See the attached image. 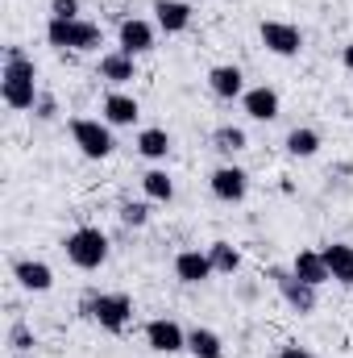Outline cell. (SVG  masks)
<instances>
[{
    "mask_svg": "<svg viewBox=\"0 0 353 358\" xmlns=\"http://www.w3.org/2000/svg\"><path fill=\"white\" fill-rule=\"evenodd\" d=\"M0 96L13 113H29L38 104V67L25 55V46H8L4 50V67H0Z\"/></svg>",
    "mask_w": 353,
    "mask_h": 358,
    "instance_id": "cell-1",
    "label": "cell"
},
{
    "mask_svg": "<svg viewBox=\"0 0 353 358\" xmlns=\"http://www.w3.org/2000/svg\"><path fill=\"white\" fill-rule=\"evenodd\" d=\"M63 255L67 263L80 271H100L108 263V234L100 225H80L63 238Z\"/></svg>",
    "mask_w": 353,
    "mask_h": 358,
    "instance_id": "cell-2",
    "label": "cell"
},
{
    "mask_svg": "<svg viewBox=\"0 0 353 358\" xmlns=\"http://www.w3.org/2000/svg\"><path fill=\"white\" fill-rule=\"evenodd\" d=\"M84 317H91L104 334H125L133 321V300L125 292H96L84 300Z\"/></svg>",
    "mask_w": 353,
    "mask_h": 358,
    "instance_id": "cell-3",
    "label": "cell"
},
{
    "mask_svg": "<svg viewBox=\"0 0 353 358\" xmlns=\"http://www.w3.org/2000/svg\"><path fill=\"white\" fill-rule=\"evenodd\" d=\"M46 42L54 50H100L104 46V34H100L96 21H84V17H75V21L50 17L46 21Z\"/></svg>",
    "mask_w": 353,
    "mask_h": 358,
    "instance_id": "cell-4",
    "label": "cell"
},
{
    "mask_svg": "<svg viewBox=\"0 0 353 358\" xmlns=\"http://www.w3.org/2000/svg\"><path fill=\"white\" fill-rule=\"evenodd\" d=\"M71 138H75L80 155L91 159V163H104V159L117 150L112 125H108V121H96V117H75V121H71Z\"/></svg>",
    "mask_w": 353,
    "mask_h": 358,
    "instance_id": "cell-5",
    "label": "cell"
},
{
    "mask_svg": "<svg viewBox=\"0 0 353 358\" xmlns=\"http://www.w3.org/2000/svg\"><path fill=\"white\" fill-rule=\"evenodd\" d=\"M270 279H274V287H278V296L291 304V313H299V317H308V313H316V287L312 283H303L295 271H283V267H270Z\"/></svg>",
    "mask_w": 353,
    "mask_h": 358,
    "instance_id": "cell-6",
    "label": "cell"
},
{
    "mask_svg": "<svg viewBox=\"0 0 353 358\" xmlns=\"http://www.w3.org/2000/svg\"><path fill=\"white\" fill-rule=\"evenodd\" d=\"M258 38H262L266 50L278 55V59H295V55L303 50V34H299V25H291V21H262V25H258Z\"/></svg>",
    "mask_w": 353,
    "mask_h": 358,
    "instance_id": "cell-7",
    "label": "cell"
},
{
    "mask_svg": "<svg viewBox=\"0 0 353 358\" xmlns=\"http://www.w3.org/2000/svg\"><path fill=\"white\" fill-rule=\"evenodd\" d=\"M146 346L158 355H179V350H187V329L171 317H154V321H146Z\"/></svg>",
    "mask_w": 353,
    "mask_h": 358,
    "instance_id": "cell-8",
    "label": "cell"
},
{
    "mask_svg": "<svg viewBox=\"0 0 353 358\" xmlns=\"http://www.w3.org/2000/svg\"><path fill=\"white\" fill-rule=\"evenodd\" d=\"M208 187H212L216 200H225V204H241V200L250 196V176H246L241 167L225 163V167H216V171L208 176Z\"/></svg>",
    "mask_w": 353,
    "mask_h": 358,
    "instance_id": "cell-9",
    "label": "cell"
},
{
    "mask_svg": "<svg viewBox=\"0 0 353 358\" xmlns=\"http://www.w3.org/2000/svg\"><path fill=\"white\" fill-rule=\"evenodd\" d=\"M117 50H125V55H150L154 50V25L150 21H142V17H125L121 21V29H117Z\"/></svg>",
    "mask_w": 353,
    "mask_h": 358,
    "instance_id": "cell-10",
    "label": "cell"
},
{
    "mask_svg": "<svg viewBox=\"0 0 353 358\" xmlns=\"http://www.w3.org/2000/svg\"><path fill=\"white\" fill-rule=\"evenodd\" d=\"M208 92L220 96V100H241V96H246V76H241V67H233V63L212 67V71H208Z\"/></svg>",
    "mask_w": 353,
    "mask_h": 358,
    "instance_id": "cell-11",
    "label": "cell"
},
{
    "mask_svg": "<svg viewBox=\"0 0 353 358\" xmlns=\"http://www.w3.org/2000/svg\"><path fill=\"white\" fill-rule=\"evenodd\" d=\"M100 117H104L112 129H125V125H133V121L142 117V108H137L133 96H125V92H108L104 104H100Z\"/></svg>",
    "mask_w": 353,
    "mask_h": 358,
    "instance_id": "cell-12",
    "label": "cell"
},
{
    "mask_svg": "<svg viewBox=\"0 0 353 358\" xmlns=\"http://www.w3.org/2000/svg\"><path fill=\"white\" fill-rule=\"evenodd\" d=\"M96 76H100L104 84H129V80L137 76V63H133V55H125V50H108V55H100Z\"/></svg>",
    "mask_w": 353,
    "mask_h": 358,
    "instance_id": "cell-13",
    "label": "cell"
},
{
    "mask_svg": "<svg viewBox=\"0 0 353 358\" xmlns=\"http://www.w3.org/2000/svg\"><path fill=\"white\" fill-rule=\"evenodd\" d=\"M175 275L183 279V283H204V279H212L216 271H212L208 250H179L175 255Z\"/></svg>",
    "mask_w": 353,
    "mask_h": 358,
    "instance_id": "cell-14",
    "label": "cell"
},
{
    "mask_svg": "<svg viewBox=\"0 0 353 358\" xmlns=\"http://www.w3.org/2000/svg\"><path fill=\"white\" fill-rule=\"evenodd\" d=\"M154 21L163 34H183L191 25V4L187 0H154Z\"/></svg>",
    "mask_w": 353,
    "mask_h": 358,
    "instance_id": "cell-15",
    "label": "cell"
},
{
    "mask_svg": "<svg viewBox=\"0 0 353 358\" xmlns=\"http://www.w3.org/2000/svg\"><path fill=\"white\" fill-rule=\"evenodd\" d=\"M13 279H17L25 292H50V287H54V271L46 267V263H38V259L13 263Z\"/></svg>",
    "mask_w": 353,
    "mask_h": 358,
    "instance_id": "cell-16",
    "label": "cell"
},
{
    "mask_svg": "<svg viewBox=\"0 0 353 358\" xmlns=\"http://www.w3.org/2000/svg\"><path fill=\"white\" fill-rule=\"evenodd\" d=\"M241 108L254 117V121H274L278 117V108H283V100H278V92L274 88H246V96H241Z\"/></svg>",
    "mask_w": 353,
    "mask_h": 358,
    "instance_id": "cell-17",
    "label": "cell"
},
{
    "mask_svg": "<svg viewBox=\"0 0 353 358\" xmlns=\"http://www.w3.org/2000/svg\"><path fill=\"white\" fill-rule=\"evenodd\" d=\"M291 271L303 279V283H312V287H324L333 275H329V263H324V255L320 250H299L295 259H291Z\"/></svg>",
    "mask_w": 353,
    "mask_h": 358,
    "instance_id": "cell-18",
    "label": "cell"
},
{
    "mask_svg": "<svg viewBox=\"0 0 353 358\" xmlns=\"http://www.w3.org/2000/svg\"><path fill=\"white\" fill-rule=\"evenodd\" d=\"M320 255H324V263H329V275H333L341 287H353V246L350 242H329Z\"/></svg>",
    "mask_w": 353,
    "mask_h": 358,
    "instance_id": "cell-19",
    "label": "cell"
},
{
    "mask_svg": "<svg viewBox=\"0 0 353 358\" xmlns=\"http://www.w3.org/2000/svg\"><path fill=\"white\" fill-rule=\"evenodd\" d=\"M133 146H137V155H142V159L163 163V159L171 155V134H167V129H158V125H150V129H142V134H137V142H133Z\"/></svg>",
    "mask_w": 353,
    "mask_h": 358,
    "instance_id": "cell-20",
    "label": "cell"
},
{
    "mask_svg": "<svg viewBox=\"0 0 353 358\" xmlns=\"http://www.w3.org/2000/svg\"><path fill=\"white\" fill-rule=\"evenodd\" d=\"M187 350H191L195 358H225V342H220L216 329L195 325V329H187Z\"/></svg>",
    "mask_w": 353,
    "mask_h": 358,
    "instance_id": "cell-21",
    "label": "cell"
},
{
    "mask_svg": "<svg viewBox=\"0 0 353 358\" xmlns=\"http://www.w3.org/2000/svg\"><path fill=\"white\" fill-rule=\"evenodd\" d=\"M212 146H216L220 155H229V159H233V155H241V150L250 146V138H246V129H241V125H216V129H212Z\"/></svg>",
    "mask_w": 353,
    "mask_h": 358,
    "instance_id": "cell-22",
    "label": "cell"
},
{
    "mask_svg": "<svg viewBox=\"0 0 353 358\" xmlns=\"http://www.w3.org/2000/svg\"><path fill=\"white\" fill-rule=\"evenodd\" d=\"M283 146H287V155H291V159H312V155L320 150V134L303 125V129H291Z\"/></svg>",
    "mask_w": 353,
    "mask_h": 358,
    "instance_id": "cell-23",
    "label": "cell"
},
{
    "mask_svg": "<svg viewBox=\"0 0 353 358\" xmlns=\"http://www.w3.org/2000/svg\"><path fill=\"white\" fill-rule=\"evenodd\" d=\"M142 192H146L150 200H158V204H171V200H175V183H171V176H167L163 167H154V171L142 176Z\"/></svg>",
    "mask_w": 353,
    "mask_h": 358,
    "instance_id": "cell-24",
    "label": "cell"
},
{
    "mask_svg": "<svg viewBox=\"0 0 353 358\" xmlns=\"http://www.w3.org/2000/svg\"><path fill=\"white\" fill-rule=\"evenodd\" d=\"M208 259H212V271L216 275H233V271L241 267V250L233 242H212L208 246Z\"/></svg>",
    "mask_w": 353,
    "mask_h": 358,
    "instance_id": "cell-25",
    "label": "cell"
},
{
    "mask_svg": "<svg viewBox=\"0 0 353 358\" xmlns=\"http://www.w3.org/2000/svg\"><path fill=\"white\" fill-rule=\"evenodd\" d=\"M4 342H8V350H21V355L38 346V338H33V329H29L25 321H13V325H8V338H4Z\"/></svg>",
    "mask_w": 353,
    "mask_h": 358,
    "instance_id": "cell-26",
    "label": "cell"
},
{
    "mask_svg": "<svg viewBox=\"0 0 353 358\" xmlns=\"http://www.w3.org/2000/svg\"><path fill=\"white\" fill-rule=\"evenodd\" d=\"M117 217H121V225H129V229H142V225L150 221V204H133V200H125V204L117 208Z\"/></svg>",
    "mask_w": 353,
    "mask_h": 358,
    "instance_id": "cell-27",
    "label": "cell"
},
{
    "mask_svg": "<svg viewBox=\"0 0 353 358\" xmlns=\"http://www.w3.org/2000/svg\"><path fill=\"white\" fill-rule=\"evenodd\" d=\"M50 17L75 21V17H80V0H50Z\"/></svg>",
    "mask_w": 353,
    "mask_h": 358,
    "instance_id": "cell-28",
    "label": "cell"
},
{
    "mask_svg": "<svg viewBox=\"0 0 353 358\" xmlns=\"http://www.w3.org/2000/svg\"><path fill=\"white\" fill-rule=\"evenodd\" d=\"M33 113H38V121H54V117H59V104H54V96H38Z\"/></svg>",
    "mask_w": 353,
    "mask_h": 358,
    "instance_id": "cell-29",
    "label": "cell"
},
{
    "mask_svg": "<svg viewBox=\"0 0 353 358\" xmlns=\"http://www.w3.org/2000/svg\"><path fill=\"white\" fill-rule=\"evenodd\" d=\"M278 358H316V355H312V350H303V346H295V342H291V346H283V350H278Z\"/></svg>",
    "mask_w": 353,
    "mask_h": 358,
    "instance_id": "cell-30",
    "label": "cell"
},
{
    "mask_svg": "<svg viewBox=\"0 0 353 358\" xmlns=\"http://www.w3.org/2000/svg\"><path fill=\"white\" fill-rule=\"evenodd\" d=\"M341 63H345V71H353V42L341 50Z\"/></svg>",
    "mask_w": 353,
    "mask_h": 358,
    "instance_id": "cell-31",
    "label": "cell"
}]
</instances>
